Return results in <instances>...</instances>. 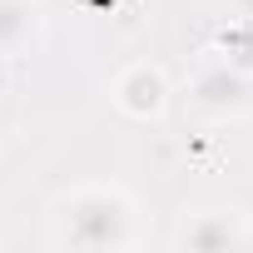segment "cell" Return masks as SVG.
<instances>
[{"label":"cell","mask_w":253,"mask_h":253,"mask_svg":"<svg viewBox=\"0 0 253 253\" xmlns=\"http://www.w3.org/2000/svg\"><path fill=\"white\" fill-rule=\"evenodd\" d=\"M248 243H253V223L233 209H199L179 228V248H189V253H228V248H248Z\"/></svg>","instance_id":"obj_4"},{"label":"cell","mask_w":253,"mask_h":253,"mask_svg":"<svg viewBox=\"0 0 253 253\" xmlns=\"http://www.w3.org/2000/svg\"><path fill=\"white\" fill-rule=\"evenodd\" d=\"M60 238L80 253H109V248H134V199L109 184H84L60 199Z\"/></svg>","instance_id":"obj_1"},{"label":"cell","mask_w":253,"mask_h":253,"mask_svg":"<svg viewBox=\"0 0 253 253\" xmlns=\"http://www.w3.org/2000/svg\"><path fill=\"white\" fill-rule=\"evenodd\" d=\"M213 55L253 75V15H243V20H233V25H228V30L218 35V50H213Z\"/></svg>","instance_id":"obj_6"},{"label":"cell","mask_w":253,"mask_h":253,"mask_svg":"<svg viewBox=\"0 0 253 253\" xmlns=\"http://www.w3.org/2000/svg\"><path fill=\"white\" fill-rule=\"evenodd\" d=\"M189 99L204 114H243L253 104V75L238 70V65H228V60H209V65L194 70Z\"/></svg>","instance_id":"obj_2"},{"label":"cell","mask_w":253,"mask_h":253,"mask_svg":"<svg viewBox=\"0 0 253 253\" xmlns=\"http://www.w3.org/2000/svg\"><path fill=\"white\" fill-rule=\"evenodd\" d=\"M35 25H40V5L35 0H0V60L20 55L30 45Z\"/></svg>","instance_id":"obj_5"},{"label":"cell","mask_w":253,"mask_h":253,"mask_svg":"<svg viewBox=\"0 0 253 253\" xmlns=\"http://www.w3.org/2000/svg\"><path fill=\"white\" fill-rule=\"evenodd\" d=\"M109 99H114V109H119L124 119L149 124V119H159V114L169 109V80H164L159 65H124V70L114 75Z\"/></svg>","instance_id":"obj_3"}]
</instances>
